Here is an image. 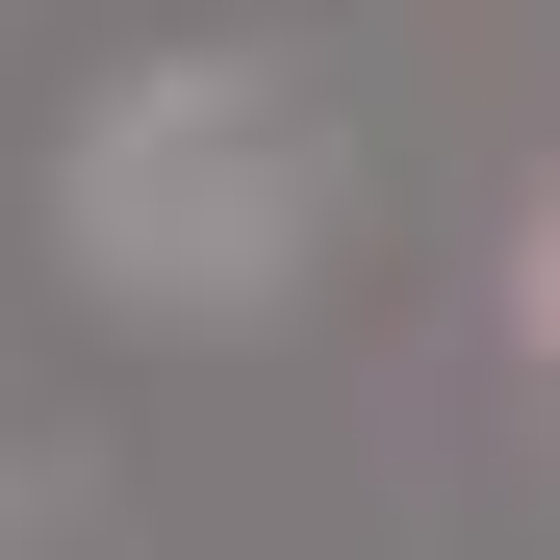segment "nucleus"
<instances>
[{
	"label": "nucleus",
	"mask_w": 560,
	"mask_h": 560,
	"mask_svg": "<svg viewBox=\"0 0 560 560\" xmlns=\"http://www.w3.org/2000/svg\"><path fill=\"white\" fill-rule=\"evenodd\" d=\"M535 357H560V205H535Z\"/></svg>",
	"instance_id": "2"
},
{
	"label": "nucleus",
	"mask_w": 560,
	"mask_h": 560,
	"mask_svg": "<svg viewBox=\"0 0 560 560\" xmlns=\"http://www.w3.org/2000/svg\"><path fill=\"white\" fill-rule=\"evenodd\" d=\"M306 205H331V153H306V103H280L255 51L103 103V153H77V255L153 280V306H255V280L306 255Z\"/></svg>",
	"instance_id": "1"
}]
</instances>
